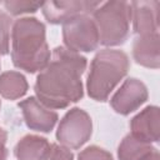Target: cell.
Here are the masks:
<instances>
[{
	"label": "cell",
	"instance_id": "obj_14",
	"mask_svg": "<svg viewBox=\"0 0 160 160\" xmlns=\"http://www.w3.org/2000/svg\"><path fill=\"white\" fill-rule=\"evenodd\" d=\"M28 91L25 76L18 71H6L0 75V95L9 100H16Z\"/></svg>",
	"mask_w": 160,
	"mask_h": 160
},
{
	"label": "cell",
	"instance_id": "obj_13",
	"mask_svg": "<svg viewBox=\"0 0 160 160\" xmlns=\"http://www.w3.org/2000/svg\"><path fill=\"white\" fill-rule=\"evenodd\" d=\"M49 145L50 144L45 138L38 135H26L16 144L14 154L18 160H40Z\"/></svg>",
	"mask_w": 160,
	"mask_h": 160
},
{
	"label": "cell",
	"instance_id": "obj_4",
	"mask_svg": "<svg viewBox=\"0 0 160 160\" xmlns=\"http://www.w3.org/2000/svg\"><path fill=\"white\" fill-rule=\"evenodd\" d=\"M99 40L105 46H116L129 36L131 8L126 1H108L94 11Z\"/></svg>",
	"mask_w": 160,
	"mask_h": 160
},
{
	"label": "cell",
	"instance_id": "obj_17",
	"mask_svg": "<svg viewBox=\"0 0 160 160\" xmlns=\"http://www.w3.org/2000/svg\"><path fill=\"white\" fill-rule=\"evenodd\" d=\"M10 16L0 11V55H5L9 52V40H10Z\"/></svg>",
	"mask_w": 160,
	"mask_h": 160
},
{
	"label": "cell",
	"instance_id": "obj_11",
	"mask_svg": "<svg viewBox=\"0 0 160 160\" xmlns=\"http://www.w3.org/2000/svg\"><path fill=\"white\" fill-rule=\"evenodd\" d=\"M160 110L158 106H146L131 119V135L146 142H158L160 138Z\"/></svg>",
	"mask_w": 160,
	"mask_h": 160
},
{
	"label": "cell",
	"instance_id": "obj_21",
	"mask_svg": "<svg viewBox=\"0 0 160 160\" xmlns=\"http://www.w3.org/2000/svg\"><path fill=\"white\" fill-rule=\"evenodd\" d=\"M142 160H160V155H159V151L156 149H154L149 155H146Z\"/></svg>",
	"mask_w": 160,
	"mask_h": 160
},
{
	"label": "cell",
	"instance_id": "obj_2",
	"mask_svg": "<svg viewBox=\"0 0 160 160\" xmlns=\"http://www.w3.org/2000/svg\"><path fill=\"white\" fill-rule=\"evenodd\" d=\"M11 40V59L16 68L32 74L44 70L50 62L45 25L38 19L21 18L16 20Z\"/></svg>",
	"mask_w": 160,
	"mask_h": 160
},
{
	"label": "cell",
	"instance_id": "obj_18",
	"mask_svg": "<svg viewBox=\"0 0 160 160\" xmlns=\"http://www.w3.org/2000/svg\"><path fill=\"white\" fill-rule=\"evenodd\" d=\"M74 155L70 151V149L58 145V144H50L49 148L45 150L40 160H72Z\"/></svg>",
	"mask_w": 160,
	"mask_h": 160
},
{
	"label": "cell",
	"instance_id": "obj_7",
	"mask_svg": "<svg viewBox=\"0 0 160 160\" xmlns=\"http://www.w3.org/2000/svg\"><path fill=\"white\" fill-rule=\"evenodd\" d=\"M148 89L140 80L130 78L124 81L120 89L112 95L111 108L121 115H129L148 100Z\"/></svg>",
	"mask_w": 160,
	"mask_h": 160
},
{
	"label": "cell",
	"instance_id": "obj_15",
	"mask_svg": "<svg viewBox=\"0 0 160 160\" xmlns=\"http://www.w3.org/2000/svg\"><path fill=\"white\" fill-rule=\"evenodd\" d=\"M154 148L150 142L140 140L134 135H126L119 145L118 156L119 160H142L146 155H149Z\"/></svg>",
	"mask_w": 160,
	"mask_h": 160
},
{
	"label": "cell",
	"instance_id": "obj_20",
	"mask_svg": "<svg viewBox=\"0 0 160 160\" xmlns=\"http://www.w3.org/2000/svg\"><path fill=\"white\" fill-rule=\"evenodd\" d=\"M6 139H8V132L2 128H0V160H6L8 158Z\"/></svg>",
	"mask_w": 160,
	"mask_h": 160
},
{
	"label": "cell",
	"instance_id": "obj_1",
	"mask_svg": "<svg viewBox=\"0 0 160 160\" xmlns=\"http://www.w3.org/2000/svg\"><path fill=\"white\" fill-rule=\"evenodd\" d=\"M85 69L84 56L64 46L56 48L51 61L36 78V99L49 109H65L79 101L84 95L81 75Z\"/></svg>",
	"mask_w": 160,
	"mask_h": 160
},
{
	"label": "cell",
	"instance_id": "obj_6",
	"mask_svg": "<svg viewBox=\"0 0 160 160\" xmlns=\"http://www.w3.org/2000/svg\"><path fill=\"white\" fill-rule=\"evenodd\" d=\"M91 132L92 122L89 114L79 108H72L60 120L56 139L68 149H79L90 139Z\"/></svg>",
	"mask_w": 160,
	"mask_h": 160
},
{
	"label": "cell",
	"instance_id": "obj_8",
	"mask_svg": "<svg viewBox=\"0 0 160 160\" xmlns=\"http://www.w3.org/2000/svg\"><path fill=\"white\" fill-rule=\"evenodd\" d=\"M99 1H88V0H70V1H46L42 2V14L45 19L51 24H64L69 19L80 15L94 12Z\"/></svg>",
	"mask_w": 160,
	"mask_h": 160
},
{
	"label": "cell",
	"instance_id": "obj_5",
	"mask_svg": "<svg viewBox=\"0 0 160 160\" xmlns=\"http://www.w3.org/2000/svg\"><path fill=\"white\" fill-rule=\"evenodd\" d=\"M62 39L66 49L75 52L94 51L100 40L94 20L88 14L76 15L62 24Z\"/></svg>",
	"mask_w": 160,
	"mask_h": 160
},
{
	"label": "cell",
	"instance_id": "obj_3",
	"mask_svg": "<svg viewBox=\"0 0 160 160\" xmlns=\"http://www.w3.org/2000/svg\"><path fill=\"white\" fill-rule=\"evenodd\" d=\"M129 58L121 50L104 49L91 61L86 89L91 99L105 101L120 80L128 74Z\"/></svg>",
	"mask_w": 160,
	"mask_h": 160
},
{
	"label": "cell",
	"instance_id": "obj_12",
	"mask_svg": "<svg viewBox=\"0 0 160 160\" xmlns=\"http://www.w3.org/2000/svg\"><path fill=\"white\" fill-rule=\"evenodd\" d=\"M159 32L150 35L138 36L132 45V55L138 64L158 69L160 65V50H159Z\"/></svg>",
	"mask_w": 160,
	"mask_h": 160
},
{
	"label": "cell",
	"instance_id": "obj_22",
	"mask_svg": "<svg viewBox=\"0 0 160 160\" xmlns=\"http://www.w3.org/2000/svg\"><path fill=\"white\" fill-rule=\"evenodd\" d=\"M0 105H1V104H0Z\"/></svg>",
	"mask_w": 160,
	"mask_h": 160
},
{
	"label": "cell",
	"instance_id": "obj_10",
	"mask_svg": "<svg viewBox=\"0 0 160 160\" xmlns=\"http://www.w3.org/2000/svg\"><path fill=\"white\" fill-rule=\"evenodd\" d=\"M135 32L141 35L156 34L159 29V1H134L130 4Z\"/></svg>",
	"mask_w": 160,
	"mask_h": 160
},
{
	"label": "cell",
	"instance_id": "obj_9",
	"mask_svg": "<svg viewBox=\"0 0 160 160\" xmlns=\"http://www.w3.org/2000/svg\"><path fill=\"white\" fill-rule=\"evenodd\" d=\"M19 108L22 111L25 124L29 129L40 131V132H50L56 121L58 114L45 105H42L36 98L30 96L19 102Z\"/></svg>",
	"mask_w": 160,
	"mask_h": 160
},
{
	"label": "cell",
	"instance_id": "obj_19",
	"mask_svg": "<svg viewBox=\"0 0 160 160\" xmlns=\"http://www.w3.org/2000/svg\"><path fill=\"white\" fill-rule=\"evenodd\" d=\"M78 160H114V159H112L111 154L108 152L106 150L92 145V146L84 149L79 154Z\"/></svg>",
	"mask_w": 160,
	"mask_h": 160
},
{
	"label": "cell",
	"instance_id": "obj_16",
	"mask_svg": "<svg viewBox=\"0 0 160 160\" xmlns=\"http://www.w3.org/2000/svg\"><path fill=\"white\" fill-rule=\"evenodd\" d=\"M6 10L12 15H20L26 12H35L42 6V2L32 1H21V0H8L4 2Z\"/></svg>",
	"mask_w": 160,
	"mask_h": 160
}]
</instances>
